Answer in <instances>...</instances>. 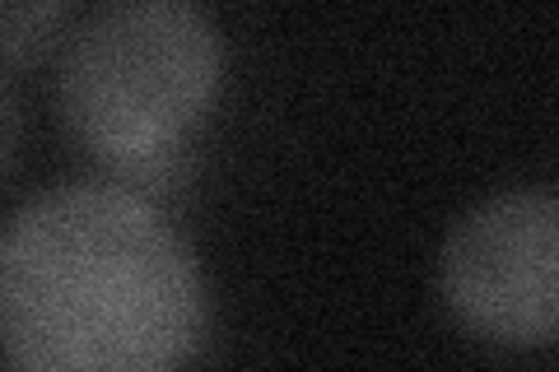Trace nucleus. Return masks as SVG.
Masks as SVG:
<instances>
[{
  "instance_id": "nucleus-1",
  "label": "nucleus",
  "mask_w": 559,
  "mask_h": 372,
  "mask_svg": "<svg viewBox=\"0 0 559 372\" xmlns=\"http://www.w3.org/2000/svg\"><path fill=\"white\" fill-rule=\"evenodd\" d=\"M205 322L197 252L140 191L61 182L0 228V349L20 372H182Z\"/></svg>"
},
{
  "instance_id": "nucleus-2",
  "label": "nucleus",
  "mask_w": 559,
  "mask_h": 372,
  "mask_svg": "<svg viewBox=\"0 0 559 372\" xmlns=\"http://www.w3.org/2000/svg\"><path fill=\"white\" fill-rule=\"evenodd\" d=\"M224 84L215 20L182 0H121L75 14L57 61L66 131L103 158L117 187L168 182L187 135Z\"/></svg>"
},
{
  "instance_id": "nucleus-3",
  "label": "nucleus",
  "mask_w": 559,
  "mask_h": 372,
  "mask_svg": "<svg viewBox=\"0 0 559 372\" xmlns=\"http://www.w3.org/2000/svg\"><path fill=\"white\" fill-rule=\"evenodd\" d=\"M452 316L503 349H540L559 326V205L550 191H503L452 224L439 256Z\"/></svg>"
},
{
  "instance_id": "nucleus-4",
  "label": "nucleus",
  "mask_w": 559,
  "mask_h": 372,
  "mask_svg": "<svg viewBox=\"0 0 559 372\" xmlns=\"http://www.w3.org/2000/svg\"><path fill=\"white\" fill-rule=\"evenodd\" d=\"M70 24H75V10L61 5V0H14V5H0V61L10 65L38 61L43 51L66 43Z\"/></svg>"
},
{
  "instance_id": "nucleus-5",
  "label": "nucleus",
  "mask_w": 559,
  "mask_h": 372,
  "mask_svg": "<svg viewBox=\"0 0 559 372\" xmlns=\"http://www.w3.org/2000/svg\"><path fill=\"white\" fill-rule=\"evenodd\" d=\"M20 135H24V112H20V98L14 88L0 80V177L10 172L14 154H20Z\"/></svg>"
}]
</instances>
